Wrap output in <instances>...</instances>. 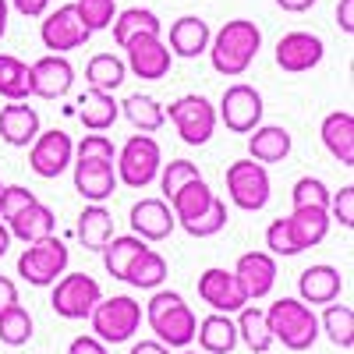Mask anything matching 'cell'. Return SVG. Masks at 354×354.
<instances>
[{"label":"cell","instance_id":"d590c367","mask_svg":"<svg viewBox=\"0 0 354 354\" xmlns=\"http://www.w3.org/2000/svg\"><path fill=\"white\" fill-rule=\"evenodd\" d=\"M163 280H167V259L156 248H145L124 273V283H131L138 290H160Z\"/></svg>","mask_w":354,"mask_h":354},{"label":"cell","instance_id":"1f68e13d","mask_svg":"<svg viewBox=\"0 0 354 354\" xmlns=\"http://www.w3.org/2000/svg\"><path fill=\"white\" fill-rule=\"evenodd\" d=\"M121 113L128 117V124L142 135H153L167 124V110L156 96H142V93H131L124 103H121Z\"/></svg>","mask_w":354,"mask_h":354},{"label":"cell","instance_id":"cb8c5ba5","mask_svg":"<svg viewBox=\"0 0 354 354\" xmlns=\"http://www.w3.org/2000/svg\"><path fill=\"white\" fill-rule=\"evenodd\" d=\"M322 145L340 167H354V117L351 110H333L322 117Z\"/></svg>","mask_w":354,"mask_h":354},{"label":"cell","instance_id":"7bdbcfd3","mask_svg":"<svg viewBox=\"0 0 354 354\" xmlns=\"http://www.w3.org/2000/svg\"><path fill=\"white\" fill-rule=\"evenodd\" d=\"M227 227V202L223 198H213V205L205 209L195 223H188L185 230L192 234V238H213V234H220Z\"/></svg>","mask_w":354,"mask_h":354},{"label":"cell","instance_id":"60d3db41","mask_svg":"<svg viewBox=\"0 0 354 354\" xmlns=\"http://www.w3.org/2000/svg\"><path fill=\"white\" fill-rule=\"evenodd\" d=\"M198 167L192 163V160H170V163H163L160 167V188H163V195L170 198L174 192H181L188 181H198Z\"/></svg>","mask_w":354,"mask_h":354},{"label":"cell","instance_id":"74e56055","mask_svg":"<svg viewBox=\"0 0 354 354\" xmlns=\"http://www.w3.org/2000/svg\"><path fill=\"white\" fill-rule=\"evenodd\" d=\"M0 96L8 103L32 96V88H28V64L15 53H0Z\"/></svg>","mask_w":354,"mask_h":354},{"label":"cell","instance_id":"ba28073f","mask_svg":"<svg viewBox=\"0 0 354 354\" xmlns=\"http://www.w3.org/2000/svg\"><path fill=\"white\" fill-rule=\"evenodd\" d=\"M270 170L266 163H255L252 156L248 160H234L227 167V198L238 205L245 213H259L266 209L270 202Z\"/></svg>","mask_w":354,"mask_h":354},{"label":"cell","instance_id":"bcb514c9","mask_svg":"<svg viewBox=\"0 0 354 354\" xmlns=\"http://www.w3.org/2000/svg\"><path fill=\"white\" fill-rule=\"evenodd\" d=\"M330 216H333L344 230L354 227V185H344L337 195H330Z\"/></svg>","mask_w":354,"mask_h":354},{"label":"cell","instance_id":"4fadbf2b","mask_svg":"<svg viewBox=\"0 0 354 354\" xmlns=\"http://www.w3.org/2000/svg\"><path fill=\"white\" fill-rule=\"evenodd\" d=\"M88 28L85 21L78 18V8L75 4H61L57 11L43 15V25H39V39L50 53H68V50H78L88 43Z\"/></svg>","mask_w":354,"mask_h":354},{"label":"cell","instance_id":"6f0895ef","mask_svg":"<svg viewBox=\"0 0 354 354\" xmlns=\"http://www.w3.org/2000/svg\"><path fill=\"white\" fill-rule=\"evenodd\" d=\"M0 188H4V185H0Z\"/></svg>","mask_w":354,"mask_h":354},{"label":"cell","instance_id":"8992f818","mask_svg":"<svg viewBox=\"0 0 354 354\" xmlns=\"http://www.w3.org/2000/svg\"><path fill=\"white\" fill-rule=\"evenodd\" d=\"M88 319H93V337L103 344H128L142 326V305L128 294H113V298H100Z\"/></svg>","mask_w":354,"mask_h":354},{"label":"cell","instance_id":"681fc988","mask_svg":"<svg viewBox=\"0 0 354 354\" xmlns=\"http://www.w3.org/2000/svg\"><path fill=\"white\" fill-rule=\"evenodd\" d=\"M337 25L344 36H354V0H340L337 4Z\"/></svg>","mask_w":354,"mask_h":354},{"label":"cell","instance_id":"7a4b0ae2","mask_svg":"<svg viewBox=\"0 0 354 354\" xmlns=\"http://www.w3.org/2000/svg\"><path fill=\"white\" fill-rule=\"evenodd\" d=\"M145 322L156 333V340L167 347H188L198 326L192 305L177 290H153L149 305H145Z\"/></svg>","mask_w":354,"mask_h":354},{"label":"cell","instance_id":"4dcf8cb0","mask_svg":"<svg viewBox=\"0 0 354 354\" xmlns=\"http://www.w3.org/2000/svg\"><path fill=\"white\" fill-rule=\"evenodd\" d=\"M234 326H238V344H245L252 354H266L273 347V333H270V322H266V308L259 305H245L234 319Z\"/></svg>","mask_w":354,"mask_h":354},{"label":"cell","instance_id":"ee69618b","mask_svg":"<svg viewBox=\"0 0 354 354\" xmlns=\"http://www.w3.org/2000/svg\"><path fill=\"white\" fill-rule=\"evenodd\" d=\"M32 202H39L36 198V192H28L25 185H4L0 188V220H11L15 213H21L25 205H32Z\"/></svg>","mask_w":354,"mask_h":354},{"label":"cell","instance_id":"7402d4cb","mask_svg":"<svg viewBox=\"0 0 354 354\" xmlns=\"http://www.w3.org/2000/svg\"><path fill=\"white\" fill-rule=\"evenodd\" d=\"M209 39H213V28L205 18L198 15H181L174 25H170V53L181 57V61H195L198 53L209 50Z\"/></svg>","mask_w":354,"mask_h":354},{"label":"cell","instance_id":"3957f363","mask_svg":"<svg viewBox=\"0 0 354 354\" xmlns=\"http://www.w3.org/2000/svg\"><path fill=\"white\" fill-rule=\"evenodd\" d=\"M266 322L273 344H283L287 351H308L319 340V315L301 298H277L266 308Z\"/></svg>","mask_w":354,"mask_h":354},{"label":"cell","instance_id":"52a82bcc","mask_svg":"<svg viewBox=\"0 0 354 354\" xmlns=\"http://www.w3.org/2000/svg\"><path fill=\"white\" fill-rule=\"evenodd\" d=\"M167 110V121L177 128L185 145H205L216 131V106L198 96V93H188V96H177Z\"/></svg>","mask_w":354,"mask_h":354},{"label":"cell","instance_id":"816d5d0a","mask_svg":"<svg viewBox=\"0 0 354 354\" xmlns=\"http://www.w3.org/2000/svg\"><path fill=\"white\" fill-rule=\"evenodd\" d=\"M131 354H170V347L160 344V340H138V344L131 347Z\"/></svg>","mask_w":354,"mask_h":354},{"label":"cell","instance_id":"f1b7e54d","mask_svg":"<svg viewBox=\"0 0 354 354\" xmlns=\"http://www.w3.org/2000/svg\"><path fill=\"white\" fill-rule=\"evenodd\" d=\"M195 340H198L202 354H230L238 347V326H234L230 315L213 312L195 326Z\"/></svg>","mask_w":354,"mask_h":354},{"label":"cell","instance_id":"5b68a950","mask_svg":"<svg viewBox=\"0 0 354 354\" xmlns=\"http://www.w3.org/2000/svg\"><path fill=\"white\" fill-rule=\"evenodd\" d=\"M68 262H71V252L61 238H43V241H32L21 255H18V277L32 287H53L68 273Z\"/></svg>","mask_w":354,"mask_h":354},{"label":"cell","instance_id":"d4e9b609","mask_svg":"<svg viewBox=\"0 0 354 354\" xmlns=\"http://www.w3.org/2000/svg\"><path fill=\"white\" fill-rule=\"evenodd\" d=\"M75 113H78V121H82L88 131H106V128L117 124V117H121V103L113 100V93H100V88H88V93L78 96Z\"/></svg>","mask_w":354,"mask_h":354},{"label":"cell","instance_id":"ac0fdd59","mask_svg":"<svg viewBox=\"0 0 354 354\" xmlns=\"http://www.w3.org/2000/svg\"><path fill=\"white\" fill-rule=\"evenodd\" d=\"M128 223H131V234H135V238H142L145 245L167 241L170 234H174V227H177L167 198H138L131 205V213H128Z\"/></svg>","mask_w":354,"mask_h":354},{"label":"cell","instance_id":"f546056e","mask_svg":"<svg viewBox=\"0 0 354 354\" xmlns=\"http://www.w3.org/2000/svg\"><path fill=\"white\" fill-rule=\"evenodd\" d=\"M213 198H216V195H213V188L198 177V181H188L181 192H174V195L167 198V205H170L174 220L181 223V227H188V223H195L205 209H209Z\"/></svg>","mask_w":354,"mask_h":354},{"label":"cell","instance_id":"f6af8a7d","mask_svg":"<svg viewBox=\"0 0 354 354\" xmlns=\"http://www.w3.org/2000/svg\"><path fill=\"white\" fill-rule=\"evenodd\" d=\"M75 156H93V160H117V149L113 142L103 135V131H93L85 135L82 142H75Z\"/></svg>","mask_w":354,"mask_h":354},{"label":"cell","instance_id":"e575fe53","mask_svg":"<svg viewBox=\"0 0 354 354\" xmlns=\"http://www.w3.org/2000/svg\"><path fill=\"white\" fill-rule=\"evenodd\" d=\"M128 78V68L117 53H96L93 61L85 64V82L88 88H100V93H113V88H121Z\"/></svg>","mask_w":354,"mask_h":354},{"label":"cell","instance_id":"2e32d148","mask_svg":"<svg viewBox=\"0 0 354 354\" xmlns=\"http://www.w3.org/2000/svg\"><path fill=\"white\" fill-rule=\"evenodd\" d=\"M75 192L85 202H106L117 192V170L113 160H93V156H75L71 163Z\"/></svg>","mask_w":354,"mask_h":354},{"label":"cell","instance_id":"9f6ffc18","mask_svg":"<svg viewBox=\"0 0 354 354\" xmlns=\"http://www.w3.org/2000/svg\"><path fill=\"white\" fill-rule=\"evenodd\" d=\"M181 354H198V351H181Z\"/></svg>","mask_w":354,"mask_h":354},{"label":"cell","instance_id":"4316f807","mask_svg":"<svg viewBox=\"0 0 354 354\" xmlns=\"http://www.w3.org/2000/svg\"><path fill=\"white\" fill-rule=\"evenodd\" d=\"M8 230H11V238L32 245V241H43V238H50V234L57 230V216H53L50 205L32 202V205H25L21 213H15L8 220Z\"/></svg>","mask_w":354,"mask_h":354},{"label":"cell","instance_id":"836d02e7","mask_svg":"<svg viewBox=\"0 0 354 354\" xmlns=\"http://www.w3.org/2000/svg\"><path fill=\"white\" fill-rule=\"evenodd\" d=\"M145 248H149V245H145L142 238H135V234H121V238H117V234H113V238L103 245V266H106V273L113 277V280H124V273H128V266L145 252Z\"/></svg>","mask_w":354,"mask_h":354},{"label":"cell","instance_id":"f35d334b","mask_svg":"<svg viewBox=\"0 0 354 354\" xmlns=\"http://www.w3.org/2000/svg\"><path fill=\"white\" fill-rule=\"evenodd\" d=\"M32 315H28L25 305H8L4 312H0V344L8 347H25L28 340H32Z\"/></svg>","mask_w":354,"mask_h":354},{"label":"cell","instance_id":"8fae6325","mask_svg":"<svg viewBox=\"0 0 354 354\" xmlns=\"http://www.w3.org/2000/svg\"><path fill=\"white\" fill-rule=\"evenodd\" d=\"M71 163H75V142H71L68 131L50 128V131H39L36 135L32 149H28V167H32L36 177L53 181V177H61Z\"/></svg>","mask_w":354,"mask_h":354},{"label":"cell","instance_id":"277c9868","mask_svg":"<svg viewBox=\"0 0 354 354\" xmlns=\"http://www.w3.org/2000/svg\"><path fill=\"white\" fill-rule=\"evenodd\" d=\"M160 167H163V153H160V142L153 135H131L124 145H121V153H117V185H124V188H149L156 177H160Z\"/></svg>","mask_w":354,"mask_h":354},{"label":"cell","instance_id":"603a6c76","mask_svg":"<svg viewBox=\"0 0 354 354\" xmlns=\"http://www.w3.org/2000/svg\"><path fill=\"white\" fill-rule=\"evenodd\" d=\"M340 290H344V277L330 262L308 266V270L298 277V298L305 305H330V301L340 298Z\"/></svg>","mask_w":354,"mask_h":354},{"label":"cell","instance_id":"9c48e42d","mask_svg":"<svg viewBox=\"0 0 354 354\" xmlns=\"http://www.w3.org/2000/svg\"><path fill=\"white\" fill-rule=\"evenodd\" d=\"M100 298H103V287H100L96 277H88V273H64L61 280L53 283L50 308L61 319H88L93 308L100 305Z\"/></svg>","mask_w":354,"mask_h":354},{"label":"cell","instance_id":"44dd1931","mask_svg":"<svg viewBox=\"0 0 354 354\" xmlns=\"http://www.w3.org/2000/svg\"><path fill=\"white\" fill-rule=\"evenodd\" d=\"M287 223V234H290V241L294 248H298V255L305 248H315L326 241V234H330V209H315V205H298V209H290V216H283Z\"/></svg>","mask_w":354,"mask_h":354},{"label":"cell","instance_id":"ab89813d","mask_svg":"<svg viewBox=\"0 0 354 354\" xmlns=\"http://www.w3.org/2000/svg\"><path fill=\"white\" fill-rule=\"evenodd\" d=\"M290 205H294V209H298V205L330 209V188H326V181H319V177H312V174L298 177V181H294V188H290Z\"/></svg>","mask_w":354,"mask_h":354},{"label":"cell","instance_id":"7c38bea8","mask_svg":"<svg viewBox=\"0 0 354 354\" xmlns=\"http://www.w3.org/2000/svg\"><path fill=\"white\" fill-rule=\"evenodd\" d=\"M121 50H124V68H128L135 78L160 82V78L170 75L174 53H170V46L163 43V36H135V39L124 43Z\"/></svg>","mask_w":354,"mask_h":354},{"label":"cell","instance_id":"8d00e7d4","mask_svg":"<svg viewBox=\"0 0 354 354\" xmlns=\"http://www.w3.org/2000/svg\"><path fill=\"white\" fill-rule=\"evenodd\" d=\"M319 333H326L333 347L351 351L354 347V308L330 301L326 312H322V319H319Z\"/></svg>","mask_w":354,"mask_h":354},{"label":"cell","instance_id":"9a60e30c","mask_svg":"<svg viewBox=\"0 0 354 354\" xmlns=\"http://www.w3.org/2000/svg\"><path fill=\"white\" fill-rule=\"evenodd\" d=\"M75 85V68L64 53H46L28 68V88L39 100H64Z\"/></svg>","mask_w":354,"mask_h":354},{"label":"cell","instance_id":"30bf717a","mask_svg":"<svg viewBox=\"0 0 354 354\" xmlns=\"http://www.w3.org/2000/svg\"><path fill=\"white\" fill-rule=\"evenodd\" d=\"M262 96H259V88L248 85V82H234L223 88V96H220V110H216V121L227 124V131L234 135H248L262 124Z\"/></svg>","mask_w":354,"mask_h":354},{"label":"cell","instance_id":"83f0119b","mask_svg":"<svg viewBox=\"0 0 354 354\" xmlns=\"http://www.w3.org/2000/svg\"><path fill=\"white\" fill-rule=\"evenodd\" d=\"M290 131L280 124H259L255 131H248V156L255 163H280L290 156Z\"/></svg>","mask_w":354,"mask_h":354},{"label":"cell","instance_id":"7dc6e473","mask_svg":"<svg viewBox=\"0 0 354 354\" xmlns=\"http://www.w3.org/2000/svg\"><path fill=\"white\" fill-rule=\"evenodd\" d=\"M68 354H110V351H106V344H103L100 337H93V333H82V337H75V340H71Z\"/></svg>","mask_w":354,"mask_h":354},{"label":"cell","instance_id":"c3c4849f","mask_svg":"<svg viewBox=\"0 0 354 354\" xmlns=\"http://www.w3.org/2000/svg\"><path fill=\"white\" fill-rule=\"evenodd\" d=\"M50 4H53V0H11V8L18 15H25V18H43L50 11Z\"/></svg>","mask_w":354,"mask_h":354},{"label":"cell","instance_id":"d6a6232c","mask_svg":"<svg viewBox=\"0 0 354 354\" xmlns=\"http://www.w3.org/2000/svg\"><path fill=\"white\" fill-rule=\"evenodd\" d=\"M110 25H113V43H117V46L131 43L135 36H160V32H163L160 18H156L149 8H128V11H121V15H113Z\"/></svg>","mask_w":354,"mask_h":354},{"label":"cell","instance_id":"f5cc1de1","mask_svg":"<svg viewBox=\"0 0 354 354\" xmlns=\"http://www.w3.org/2000/svg\"><path fill=\"white\" fill-rule=\"evenodd\" d=\"M319 0H277V8H283V11H290V15H305L308 8H315Z\"/></svg>","mask_w":354,"mask_h":354},{"label":"cell","instance_id":"11a10c76","mask_svg":"<svg viewBox=\"0 0 354 354\" xmlns=\"http://www.w3.org/2000/svg\"><path fill=\"white\" fill-rule=\"evenodd\" d=\"M8 18H11V4L0 0V39H4V32H8Z\"/></svg>","mask_w":354,"mask_h":354},{"label":"cell","instance_id":"5bb4252c","mask_svg":"<svg viewBox=\"0 0 354 354\" xmlns=\"http://www.w3.org/2000/svg\"><path fill=\"white\" fill-rule=\"evenodd\" d=\"M198 298L213 312H223V315H234L248 305V294H245L241 280L234 277V270H223V266H209L198 277Z\"/></svg>","mask_w":354,"mask_h":354},{"label":"cell","instance_id":"b9f144b4","mask_svg":"<svg viewBox=\"0 0 354 354\" xmlns=\"http://www.w3.org/2000/svg\"><path fill=\"white\" fill-rule=\"evenodd\" d=\"M75 8H78V18L85 21L88 32H103V28H110V21L117 15L113 0H75Z\"/></svg>","mask_w":354,"mask_h":354},{"label":"cell","instance_id":"484cf974","mask_svg":"<svg viewBox=\"0 0 354 354\" xmlns=\"http://www.w3.org/2000/svg\"><path fill=\"white\" fill-rule=\"evenodd\" d=\"M75 238L82 241V248L88 252H103V245L113 238V216L103 202H88L85 209L78 213L75 223Z\"/></svg>","mask_w":354,"mask_h":354},{"label":"cell","instance_id":"ffe728a7","mask_svg":"<svg viewBox=\"0 0 354 354\" xmlns=\"http://www.w3.org/2000/svg\"><path fill=\"white\" fill-rule=\"evenodd\" d=\"M39 110L28 106L25 100L0 106V138H4L11 149H28L39 135Z\"/></svg>","mask_w":354,"mask_h":354},{"label":"cell","instance_id":"e0dca14e","mask_svg":"<svg viewBox=\"0 0 354 354\" xmlns=\"http://www.w3.org/2000/svg\"><path fill=\"white\" fill-rule=\"evenodd\" d=\"M277 68L287 71V75H305L312 71L322 57H326V46H322L319 36L312 32H287L277 39Z\"/></svg>","mask_w":354,"mask_h":354},{"label":"cell","instance_id":"d6986e66","mask_svg":"<svg viewBox=\"0 0 354 354\" xmlns=\"http://www.w3.org/2000/svg\"><path fill=\"white\" fill-rule=\"evenodd\" d=\"M234 277L241 280L248 301H262L277 287V259L270 252H245L234 266Z\"/></svg>","mask_w":354,"mask_h":354},{"label":"cell","instance_id":"db71d44e","mask_svg":"<svg viewBox=\"0 0 354 354\" xmlns=\"http://www.w3.org/2000/svg\"><path fill=\"white\" fill-rule=\"evenodd\" d=\"M11 241H15V238H11V230H8V223H4V220H0V259H4V255H8V248H11Z\"/></svg>","mask_w":354,"mask_h":354},{"label":"cell","instance_id":"6da1fadb","mask_svg":"<svg viewBox=\"0 0 354 354\" xmlns=\"http://www.w3.org/2000/svg\"><path fill=\"white\" fill-rule=\"evenodd\" d=\"M259 50H262V28L248 18H234L209 39V50L205 53H209L213 68L223 78H241L259 57Z\"/></svg>","mask_w":354,"mask_h":354},{"label":"cell","instance_id":"f907efd6","mask_svg":"<svg viewBox=\"0 0 354 354\" xmlns=\"http://www.w3.org/2000/svg\"><path fill=\"white\" fill-rule=\"evenodd\" d=\"M18 301V283L11 277H0V312H4L8 305Z\"/></svg>","mask_w":354,"mask_h":354}]
</instances>
